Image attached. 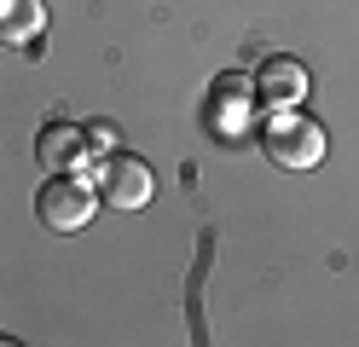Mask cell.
<instances>
[{
	"mask_svg": "<svg viewBox=\"0 0 359 347\" xmlns=\"http://www.w3.org/2000/svg\"><path fill=\"white\" fill-rule=\"evenodd\" d=\"M261 139H266V156H273L278 168H290V174L319 168V162H325V151H330L325 128L313 122V116H302V110H266Z\"/></svg>",
	"mask_w": 359,
	"mask_h": 347,
	"instance_id": "1",
	"label": "cell"
},
{
	"mask_svg": "<svg viewBox=\"0 0 359 347\" xmlns=\"http://www.w3.org/2000/svg\"><path fill=\"white\" fill-rule=\"evenodd\" d=\"M307 87H313V76H307L302 58H266L255 69V99L266 110H296L307 99Z\"/></svg>",
	"mask_w": 359,
	"mask_h": 347,
	"instance_id": "6",
	"label": "cell"
},
{
	"mask_svg": "<svg viewBox=\"0 0 359 347\" xmlns=\"http://www.w3.org/2000/svg\"><path fill=\"white\" fill-rule=\"evenodd\" d=\"M93 185H99V203L110 208H145L156 197V179L140 156H104L93 168Z\"/></svg>",
	"mask_w": 359,
	"mask_h": 347,
	"instance_id": "3",
	"label": "cell"
},
{
	"mask_svg": "<svg viewBox=\"0 0 359 347\" xmlns=\"http://www.w3.org/2000/svg\"><path fill=\"white\" fill-rule=\"evenodd\" d=\"M47 35V6L41 0H0V46H29Z\"/></svg>",
	"mask_w": 359,
	"mask_h": 347,
	"instance_id": "7",
	"label": "cell"
},
{
	"mask_svg": "<svg viewBox=\"0 0 359 347\" xmlns=\"http://www.w3.org/2000/svg\"><path fill=\"white\" fill-rule=\"evenodd\" d=\"M255 76H220L215 81V99H209V133L215 139H243L250 133V122H255Z\"/></svg>",
	"mask_w": 359,
	"mask_h": 347,
	"instance_id": "4",
	"label": "cell"
},
{
	"mask_svg": "<svg viewBox=\"0 0 359 347\" xmlns=\"http://www.w3.org/2000/svg\"><path fill=\"white\" fill-rule=\"evenodd\" d=\"M41 226H53V231H81L87 220L99 215V185L93 179H81V174H53L47 185H41Z\"/></svg>",
	"mask_w": 359,
	"mask_h": 347,
	"instance_id": "2",
	"label": "cell"
},
{
	"mask_svg": "<svg viewBox=\"0 0 359 347\" xmlns=\"http://www.w3.org/2000/svg\"><path fill=\"white\" fill-rule=\"evenodd\" d=\"M35 156H41V168H53V174H81L87 179V168H93V145H87V128H76V122H47L35 133Z\"/></svg>",
	"mask_w": 359,
	"mask_h": 347,
	"instance_id": "5",
	"label": "cell"
},
{
	"mask_svg": "<svg viewBox=\"0 0 359 347\" xmlns=\"http://www.w3.org/2000/svg\"><path fill=\"white\" fill-rule=\"evenodd\" d=\"M87 145H93V156L116 151V128H110V122H93V128H87Z\"/></svg>",
	"mask_w": 359,
	"mask_h": 347,
	"instance_id": "8",
	"label": "cell"
}]
</instances>
